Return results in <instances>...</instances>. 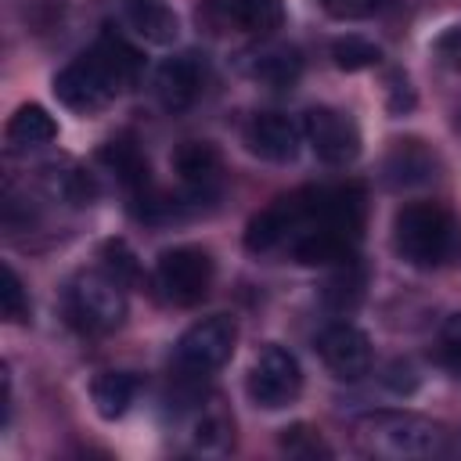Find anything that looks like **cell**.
<instances>
[{
  "label": "cell",
  "instance_id": "6da1fadb",
  "mask_svg": "<svg viewBox=\"0 0 461 461\" xmlns=\"http://www.w3.org/2000/svg\"><path fill=\"white\" fill-rule=\"evenodd\" d=\"M140 65L144 58L126 36L101 32L90 50L72 58L54 76V97L72 112H97L140 76Z\"/></svg>",
  "mask_w": 461,
  "mask_h": 461
},
{
  "label": "cell",
  "instance_id": "7a4b0ae2",
  "mask_svg": "<svg viewBox=\"0 0 461 461\" xmlns=\"http://www.w3.org/2000/svg\"><path fill=\"white\" fill-rule=\"evenodd\" d=\"M393 249L407 267H447L461 256V223L439 202H407L393 220Z\"/></svg>",
  "mask_w": 461,
  "mask_h": 461
},
{
  "label": "cell",
  "instance_id": "3957f363",
  "mask_svg": "<svg viewBox=\"0 0 461 461\" xmlns=\"http://www.w3.org/2000/svg\"><path fill=\"white\" fill-rule=\"evenodd\" d=\"M357 450L367 457H389V461H407V457H429L439 450V425H432L421 414L411 411H375L364 414L353 425Z\"/></svg>",
  "mask_w": 461,
  "mask_h": 461
},
{
  "label": "cell",
  "instance_id": "277c9868",
  "mask_svg": "<svg viewBox=\"0 0 461 461\" xmlns=\"http://www.w3.org/2000/svg\"><path fill=\"white\" fill-rule=\"evenodd\" d=\"M126 285L104 270H79L65 288V313L86 335H108L126 321Z\"/></svg>",
  "mask_w": 461,
  "mask_h": 461
},
{
  "label": "cell",
  "instance_id": "5b68a950",
  "mask_svg": "<svg viewBox=\"0 0 461 461\" xmlns=\"http://www.w3.org/2000/svg\"><path fill=\"white\" fill-rule=\"evenodd\" d=\"M234 346H238V324H234V317H227V313L202 317V321H194L176 339L173 367L184 378H205V375L220 371L230 360Z\"/></svg>",
  "mask_w": 461,
  "mask_h": 461
},
{
  "label": "cell",
  "instance_id": "8992f818",
  "mask_svg": "<svg viewBox=\"0 0 461 461\" xmlns=\"http://www.w3.org/2000/svg\"><path fill=\"white\" fill-rule=\"evenodd\" d=\"M321 187H306L295 194H285L277 202H270L263 212H256L245 227V249L252 256H270V252H288L292 238L299 234V227L310 220L313 205H317Z\"/></svg>",
  "mask_w": 461,
  "mask_h": 461
},
{
  "label": "cell",
  "instance_id": "52a82bcc",
  "mask_svg": "<svg viewBox=\"0 0 461 461\" xmlns=\"http://www.w3.org/2000/svg\"><path fill=\"white\" fill-rule=\"evenodd\" d=\"M212 256L198 245L166 249L155 263V285L173 306H198L212 288Z\"/></svg>",
  "mask_w": 461,
  "mask_h": 461
},
{
  "label": "cell",
  "instance_id": "ba28073f",
  "mask_svg": "<svg viewBox=\"0 0 461 461\" xmlns=\"http://www.w3.org/2000/svg\"><path fill=\"white\" fill-rule=\"evenodd\" d=\"M303 393V367L285 346H267L249 367V396L263 411H281Z\"/></svg>",
  "mask_w": 461,
  "mask_h": 461
},
{
  "label": "cell",
  "instance_id": "9c48e42d",
  "mask_svg": "<svg viewBox=\"0 0 461 461\" xmlns=\"http://www.w3.org/2000/svg\"><path fill=\"white\" fill-rule=\"evenodd\" d=\"M303 137L313 148V155L321 162H328V166H349L360 155L357 122L346 112L331 108V104H317V108H310L303 115Z\"/></svg>",
  "mask_w": 461,
  "mask_h": 461
},
{
  "label": "cell",
  "instance_id": "30bf717a",
  "mask_svg": "<svg viewBox=\"0 0 461 461\" xmlns=\"http://www.w3.org/2000/svg\"><path fill=\"white\" fill-rule=\"evenodd\" d=\"M281 22H285L281 0H209L205 7H198V25H212V32L238 29L249 36H267L281 29Z\"/></svg>",
  "mask_w": 461,
  "mask_h": 461
},
{
  "label": "cell",
  "instance_id": "8fae6325",
  "mask_svg": "<svg viewBox=\"0 0 461 461\" xmlns=\"http://www.w3.org/2000/svg\"><path fill=\"white\" fill-rule=\"evenodd\" d=\"M317 353H321L324 367H328L335 378H346V382L367 375V371H371V357H375L367 331H360V328L349 324V321L328 324V328L317 335Z\"/></svg>",
  "mask_w": 461,
  "mask_h": 461
},
{
  "label": "cell",
  "instance_id": "7c38bea8",
  "mask_svg": "<svg viewBox=\"0 0 461 461\" xmlns=\"http://www.w3.org/2000/svg\"><path fill=\"white\" fill-rule=\"evenodd\" d=\"M173 169L191 202H212L223 187V158L209 140H184L173 155Z\"/></svg>",
  "mask_w": 461,
  "mask_h": 461
},
{
  "label": "cell",
  "instance_id": "4fadbf2b",
  "mask_svg": "<svg viewBox=\"0 0 461 461\" xmlns=\"http://www.w3.org/2000/svg\"><path fill=\"white\" fill-rule=\"evenodd\" d=\"M202 86H205V61L194 50H184V54L166 58L158 65V72H155V94H158V101H162L166 112L191 108L198 101Z\"/></svg>",
  "mask_w": 461,
  "mask_h": 461
},
{
  "label": "cell",
  "instance_id": "5bb4252c",
  "mask_svg": "<svg viewBox=\"0 0 461 461\" xmlns=\"http://www.w3.org/2000/svg\"><path fill=\"white\" fill-rule=\"evenodd\" d=\"M299 126L281 112H256L245 122V148L267 162H292L299 155Z\"/></svg>",
  "mask_w": 461,
  "mask_h": 461
},
{
  "label": "cell",
  "instance_id": "9a60e30c",
  "mask_svg": "<svg viewBox=\"0 0 461 461\" xmlns=\"http://www.w3.org/2000/svg\"><path fill=\"white\" fill-rule=\"evenodd\" d=\"M122 22L137 40L155 47H169L180 36V18L162 0H122Z\"/></svg>",
  "mask_w": 461,
  "mask_h": 461
},
{
  "label": "cell",
  "instance_id": "2e32d148",
  "mask_svg": "<svg viewBox=\"0 0 461 461\" xmlns=\"http://www.w3.org/2000/svg\"><path fill=\"white\" fill-rule=\"evenodd\" d=\"M97 158H101V166H104V169H108L130 194L151 187V166H148V155L140 151V144H137L130 133H119V137H112L108 144H101Z\"/></svg>",
  "mask_w": 461,
  "mask_h": 461
},
{
  "label": "cell",
  "instance_id": "e0dca14e",
  "mask_svg": "<svg viewBox=\"0 0 461 461\" xmlns=\"http://www.w3.org/2000/svg\"><path fill=\"white\" fill-rule=\"evenodd\" d=\"M385 184L389 187H418L425 180L436 176V155L429 151V144L407 137V140H393L389 155H385Z\"/></svg>",
  "mask_w": 461,
  "mask_h": 461
},
{
  "label": "cell",
  "instance_id": "ac0fdd59",
  "mask_svg": "<svg viewBox=\"0 0 461 461\" xmlns=\"http://www.w3.org/2000/svg\"><path fill=\"white\" fill-rule=\"evenodd\" d=\"M249 76L270 90H288L303 76V58L288 43H270L249 58Z\"/></svg>",
  "mask_w": 461,
  "mask_h": 461
},
{
  "label": "cell",
  "instance_id": "d6986e66",
  "mask_svg": "<svg viewBox=\"0 0 461 461\" xmlns=\"http://www.w3.org/2000/svg\"><path fill=\"white\" fill-rule=\"evenodd\" d=\"M7 148L11 151H29V148H43L58 137V122L43 104H22L14 108V115L4 126Z\"/></svg>",
  "mask_w": 461,
  "mask_h": 461
},
{
  "label": "cell",
  "instance_id": "ffe728a7",
  "mask_svg": "<svg viewBox=\"0 0 461 461\" xmlns=\"http://www.w3.org/2000/svg\"><path fill=\"white\" fill-rule=\"evenodd\" d=\"M137 396V378L130 371H101L94 382H90V400H94V411L104 418V421H115L130 411Z\"/></svg>",
  "mask_w": 461,
  "mask_h": 461
},
{
  "label": "cell",
  "instance_id": "44dd1931",
  "mask_svg": "<svg viewBox=\"0 0 461 461\" xmlns=\"http://www.w3.org/2000/svg\"><path fill=\"white\" fill-rule=\"evenodd\" d=\"M191 439L198 450L205 454H220L230 447L234 439V421L227 418V411L220 407V400H194V418H191Z\"/></svg>",
  "mask_w": 461,
  "mask_h": 461
},
{
  "label": "cell",
  "instance_id": "7402d4cb",
  "mask_svg": "<svg viewBox=\"0 0 461 461\" xmlns=\"http://www.w3.org/2000/svg\"><path fill=\"white\" fill-rule=\"evenodd\" d=\"M43 187H47L50 198H61V202H68L76 209H83V205H90L97 198L94 176L86 169H79V166H65V169L47 166L43 169Z\"/></svg>",
  "mask_w": 461,
  "mask_h": 461
},
{
  "label": "cell",
  "instance_id": "603a6c76",
  "mask_svg": "<svg viewBox=\"0 0 461 461\" xmlns=\"http://www.w3.org/2000/svg\"><path fill=\"white\" fill-rule=\"evenodd\" d=\"M339 270L328 277V285H324V303L328 306H335V310H353L360 299H364V285H367V274H364V267L357 263V256H349V259H342V263H335Z\"/></svg>",
  "mask_w": 461,
  "mask_h": 461
},
{
  "label": "cell",
  "instance_id": "cb8c5ba5",
  "mask_svg": "<svg viewBox=\"0 0 461 461\" xmlns=\"http://www.w3.org/2000/svg\"><path fill=\"white\" fill-rule=\"evenodd\" d=\"M277 447L288 454V457H299V461H317V457H331V447L328 439L321 436L317 425L310 421H292L277 432Z\"/></svg>",
  "mask_w": 461,
  "mask_h": 461
},
{
  "label": "cell",
  "instance_id": "d4e9b609",
  "mask_svg": "<svg viewBox=\"0 0 461 461\" xmlns=\"http://www.w3.org/2000/svg\"><path fill=\"white\" fill-rule=\"evenodd\" d=\"M0 313L7 324H29V317H32L29 292H25V285L11 263L0 267Z\"/></svg>",
  "mask_w": 461,
  "mask_h": 461
},
{
  "label": "cell",
  "instance_id": "484cf974",
  "mask_svg": "<svg viewBox=\"0 0 461 461\" xmlns=\"http://www.w3.org/2000/svg\"><path fill=\"white\" fill-rule=\"evenodd\" d=\"M331 61L342 72H364L382 61V50H378V43H371L364 36H339L331 43Z\"/></svg>",
  "mask_w": 461,
  "mask_h": 461
},
{
  "label": "cell",
  "instance_id": "4316f807",
  "mask_svg": "<svg viewBox=\"0 0 461 461\" xmlns=\"http://www.w3.org/2000/svg\"><path fill=\"white\" fill-rule=\"evenodd\" d=\"M101 270L112 274L119 285H137L140 281V263L133 256V249L122 241V238H108L101 241Z\"/></svg>",
  "mask_w": 461,
  "mask_h": 461
},
{
  "label": "cell",
  "instance_id": "83f0119b",
  "mask_svg": "<svg viewBox=\"0 0 461 461\" xmlns=\"http://www.w3.org/2000/svg\"><path fill=\"white\" fill-rule=\"evenodd\" d=\"M436 364L461 378V313L447 317V324L436 335Z\"/></svg>",
  "mask_w": 461,
  "mask_h": 461
},
{
  "label": "cell",
  "instance_id": "f1b7e54d",
  "mask_svg": "<svg viewBox=\"0 0 461 461\" xmlns=\"http://www.w3.org/2000/svg\"><path fill=\"white\" fill-rule=\"evenodd\" d=\"M385 108L393 112V115H407L411 108H414V86H411V79H407V72H389V79H385Z\"/></svg>",
  "mask_w": 461,
  "mask_h": 461
},
{
  "label": "cell",
  "instance_id": "f546056e",
  "mask_svg": "<svg viewBox=\"0 0 461 461\" xmlns=\"http://www.w3.org/2000/svg\"><path fill=\"white\" fill-rule=\"evenodd\" d=\"M432 54H436L447 68L461 72V25H447V29L432 40Z\"/></svg>",
  "mask_w": 461,
  "mask_h": 461
},
{
  "label": "cell",
  "instance_id": "4dcf8cb0",
  "mask_svg": "<svg viewBox=\"0 0 461 461\" xmlns=\"http://www.w3.org/2000/svg\"><path fill=\"white\" fill-rule=\"evenodd\" d=\"M382 382H385L389 393H396V396H411V393L418 389V371H414L407 360H393V364L385 367Z\"/></svg>",
  "mask_w": 461,
  "mask_h": 461
},
{
  "label": "cell",
  "instance_id": "1f68e13d",
  "mask_svg": "<svg viewBox=\"0 0 461 461\" xmlns=\"http://www.w3.org/2000/svg\"><path fill=\"white\" fill-rule=\"evenodd\" d=\"M321 4H324V11H328L331 18L353 22V18H367V14H375L382 0H321Z\"/></svg>",
  "mask_w": 461,
  "mask_h": 461
},
{
  "label": "cell",
  "instance_id": "d6a6232c",
  "mask_svg": "<svg viewBox=\"0 0 461 461\" xmlns=\"http://www.w3.org/2000/svg\"><path fill=\"white\" fill-rule=\"evenodd\" d=\"M457 130H461V119H457Z\"/></svg>",
  "mask_w": 461,
  "mask_h": 461
}]
</instances>
